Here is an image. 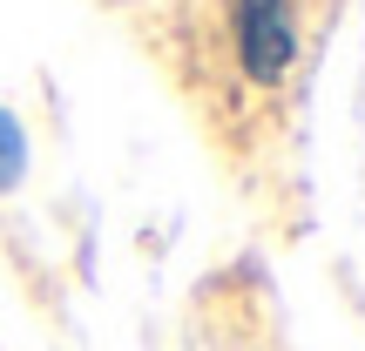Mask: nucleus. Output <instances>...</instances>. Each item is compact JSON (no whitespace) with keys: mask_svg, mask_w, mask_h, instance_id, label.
Segmentation results:
<instances>
[{"mask_svg":"<svg viewBox=\"0 0 365 351\" xmlns=\"http://www.w3.org/2000/svg\"><path fill=\"white\" fill-rule=\"evenodd\" d=\"M237 61L250 81H277L298 61V7L291 0H237Z\"/></svg>","mask_w":365,"mask_h":351,"instance_id":"f257e3e1","label":"nucleus"},{"mask_svg":"<svg viewBox=\"0 0 365 351\" xmlns=\"http://www.w3.org/2000/svg\"><path fill=\"white\" fill-rule=\"evenodd\" d=\"M27 162H34V149H27V129H21V115L0 102V196L27 182Z\"/></svg>","mask_w":365,"mask_h":351,"instance_id":"f03ea898","label":"nucleus"}]
</instances>
